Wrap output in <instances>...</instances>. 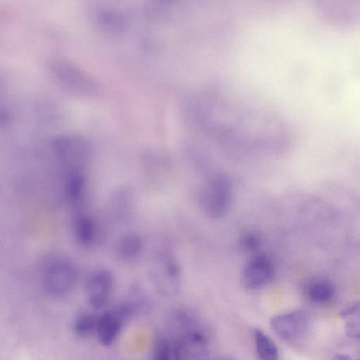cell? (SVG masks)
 Here are the masks:
<instances>
[{"instance_id": "6da1fadb", "label": "cell", "mask_w": 360, "mask_h": 360, "mask_svg": "<svg viewBox=\"0 0 360 360\" xmlns=\"http://www.w3.org/2000/svg\"><path fill=\"white\" fill-rule=\"evenodd\" d=\"M232 201V187L224 175L212 176L202 186L198 202L202 211L208 217L218 219L229 210Z\"/></svg>"}, {"instance_id": "7a4b0ae2", "label": "cell", "mask_w": 360, "mask_h": 360, "mask_svg": "<svg viewBox=\"0 0 360 360\" xmlns=\"http://www.w3.org/2000/svg\"><path fill=\"white\" fill-rule=\"evenodd\" d=\"M54 155L70 172H80L89 160L91 147L89 142L76 135H62L51 141Z\"/></svg>"}, {"instance_id": "3957f363", "label": "cell", "mask_w": 360, "mask_h": 360, "mask_svg": "<svg viewBox=\"0 0 360 360\" xmlns=\"http://www.w3.org/2000/svg\"><path fill=\"white\" fill-rule=\"evenodd\" d=\"M77 271L75 266L67 260L51 262L44 269L42 284L44 290L52 297H62L68 294L75 287Z\"/></svg>"}, {"instance_id": "277c9868", "label": "cell", "mask_w": 360, "mask_h": 360, "mask_svg": "<svg viewBox=\"0 0 360 360\" xmlns=\"http://www.w3.org/2000/svg\"><path fill=\"white\" fill-rule=\"evenodd\" d=\"M154 280L166 294H176L180 285V267L176 257L168 250H161L151 266Z\"/></svg>"}, {"instance_id": "5b68a950", "label": "cell", "mask_w": 360, "mask_h": 360, "mask_svg": "<svg viewBox=\"0 0 360 360\" xmlns=\"http://www.w3.org/2000/svg\"><path fill=\"white\" fill-rule=\"evenodd\" d=\"M270 326L281 339L294 342L305 336L309 327V319L304 311L295 310L273 316Z\"/></svg>"}, {"instance_id": "8992f818", "label": "cell", "mask_w": 360, "mask_h": 360, "mask_svg": "<svg viewBox=\"0 0 360 360\" xmlns=\"http://www.w3.org/2000/svg\"><path fill=\"white\" fill-rule=\"evenodd\" d=\"M114 285L112 273L98 269L91 273L86 283L87 301L95 309L103 308L108 302Z\"/></svg>"}, {"instance_id": "52a82bcc", "label": "cell", "mask_w": 360, "mask_h": 360, "mask_svg": "<svg viewBox=\"0 0 360 360\" xmlns=\"http://www.w3.org/2000/svg\"><path fill=\"white\" fill-rule=\"evenodd\" d=\"M274 276L271 260L262 255L252 257L244 266L241 274L243 285L248 290H257L266 285Z\"/></svg>"}, {"instance_id": "ba28073f", "label": "cell", "mask_w": 360, "mask_h": 360, "mask_svg": "<svg viewBox=\"0 0 360 360\" xmlns=\"http://www.w3.org/2000/svg\"><path fill=\"white\" fill-rule=\"evenodd\" d=\"M172 352L174 360H207V342L201 333L189 331L179 338Z\"/></svg>"}, {"instance_id": "9c48e42d", "label": "cell", "mask_w": 360, "mask_h": 360, "mask_svg": "<svg viewBox=\"0 0 360 360\" xmlns=\"http://www.w3.org/2000/svg\"><path fill=\"white\" fill-rule=\"evenodd\" d=\"M51 70L58 80L73 90L86 93L94 89L92 80L67 61L55 60L51 64Z\"/></svg>"}, {"instance_id": "30bf717a", "label": "cell", "mask_w": 360, "mask_h": 360, "mask_svg": "<svg viewBox=\"0 0 360 360\" xmlns=\"http://www.w3.org/2000/svg\"><path fill=\"white\" fill-rule=\"evenodd\" d=\"M127 312V309L123 307L107 311L97 317L96 333L101 345L109 346L114 342L121 330Z\"/></svg>"}, {"instance_id": "8fae6325", "label": "cell", "mask_w": 360, "mask_h": 360, "mask_svg": "<svg viewBox=\"0 0 360 360\" xmlns=\"http://www.w3.org/2000/svg\"><path fill=\"white\" fill-rule=\"evenodd\" d=\"M304 294L311 302L326 304L330 303L334 298L335 288L328 279H314L306 285Z\"/></svg>"}, {"instance_id": "7c38bea8", "label": "cell", "mask_w": 360, "mask_h": 360, "mask_svg": "<svg viewBox=\"0 0 360 360\" xmlns=\"http://www.w3.org/2000/svg\"><path fill=\"white\" fill-rule=\"evenodd\" d=\"M347 336L360 338V301L354 302L345 307L340 313Z\"/></svg>"}, {"instance_id": "4fadbf2b", "label": "cell", "mask_w": 360, "mask_h": 360, "mask_svg": "<svg viewBox=\"0 0 360 360\" xmlns=\"http://www.w3.org/2000/svg\"><path fill=\"white\" fill-rule=\"evenodd\" d=\"M253 338L259 360H278V347L268 335L259 328H255Z\"/></svg>"}, {"instance_id": "5bb4252c", "label": "cell", "mask_w": 360, "mask_h": 360, "mask_svg": "<svg viewBox=\"0 0 360 360\" xmlns=\"http://www.w3.org/2000/svg\"><path fill=\"white\" fill-rule=\"evenodd\" d=\"M143 243L141 236L136 233L124 236L118 242L117 252L118 256L124 260L136 259L141 254Z\"/></svg>"}, {"instance_id": "9a60e30c", "label": "cell", "mask_w": 360, "mask_h": 360, "mask_svg": "<svg viewBox=\"0 0 360 360\" xmlns=\"http://www.w3.org/2000/svg\"><path fill=\"white\" fill-rule=\"evenodd\" d=\"M75 235L82 245H91L96 236V227L91 218L86 214H78L75 220Z\"/></svg>"}, {"instance_id": "2e32d148", "label": "cell", "mask_w": 360, "mask_h": 360, "mask_svg": "<svg viewBox=\"0 0 360 360\" xmlns=\"http://www.w3.org/2000/svg\"><path fill=\"white\" fill-rule=\"evenodd\" d=\"M85 189V179L80 172H70L65 184L67 199L77 203L82 199Z\"/></svg>"}, {"instance_id": "e0dca14e", "label": "cell", "mask_w": 360, "mask_h": 360, "mask_svg": "<svg viewBox=\"0 0 360 360\" xmlns=\"http://www.w3.org/2000/svg\"><path fill=\"white\" fill-rule=\"evenodd\" d=\"M97 318L89 314L79 316L74 323L75 333L80 338L89 336L96 331Z\"/></svg>"}, {"instance_id": "ac0fdd59", "label": "cell", "mask_w": 360, "mask_h": 360, "mask_svg": "<svg viewBox=\"0 0 360 360\" xmlns=\"http://www.w3.org/2000/svg\"><path fill=\"white\" fill-rule=\"evenodd\" d=\"M240 243L244 250L252 252L259 248L260 245V238L255 233L248 232L242 236Z\"/></svg>"}, {"instance_id": "d6986e66", "label": "cell", "mask_w": 360, "mask_h": 360, "mask_svg": "<svg viewBox=\"0 0 360 360\" xmlns=\"http://www.w3.org/2000/svg\"><path fill=\"white\" fill-rule=\"evenodd\" d=\"M173 352L168 343L165 341H160L154 350L152 360H172Z\"/></svg>"}, {"instance_id": "ffe728a7", "label": "cell", "mask_w": 360, "mask_h": 360, "mask_svg": "<svg viewBox=\"0 0 360 360\" xmlns=\"http://www.w3.org/2000/svg\"><path fill=\"white\" fill-rule=\"evenodd\" d=\"M333 360H351L350 357L346 354H336Z\"/></svg>"}, {"instance_id": "44dd1931", "label": "cell", "mask_w": 360, "mask_h": 360, "mask_svg": "<svg viewBox=\"0 0 360 360\" xmlns=\"http://www.w3.org/2000/svg\"><path fill=\"white\" fill-rule=\"evenodd\" d=\"M356 360H360V359H356Z\"/></svg>"}]
</instances>
